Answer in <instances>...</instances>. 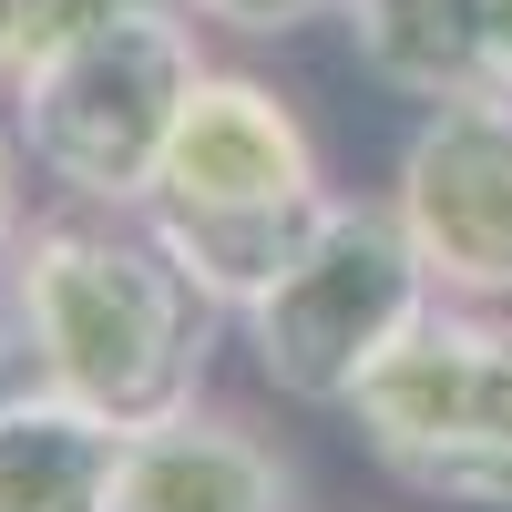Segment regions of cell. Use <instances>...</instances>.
<instances>
[{"mask_svg": "<svg viewBox=\"0 0 512 512\" xmlns=\"http://www.w3.org/2000/svg\"><path fill=\"white\" fill-rule=\"evenodd\" d=\"M113 11H134V0H41V41H31V62L52 52V41H72V31H93V21H113ZM21 62V72H31Z\"/></svg>", "mask_w": 512, "mask_h": 512, "instance_id": "12", "label": "cell"}, {"mask_svg": "<svg viewBox=\"0 0 512 512\" xmlns=\"http://www.w3.org/2000/svg\"><path fill=\"white\" fill-rule=\"evenodd\" d=\"M21 379H31V349H21V328H11V318H0V400H11V390H21Z\"/></svg>", "mask_w": 512, "mask_h": 512, "instance_id": "15", "label": "cell"}, {"mask_svg": "<svg viewBox=\"0 0 512 512\" xmlns=\"http://www.w3.org/2000/svg\"><path fill=\"white\" fill-rule=\"evenodd\" d=\"M287 195H328L318 185V144L267 82L246 72H205L185 93V123L164 144V175L144 205H287Z\"/></svg>", "mask_w": 512, "mask_h": 512, "instance_id": "6", "label": "cell"}, {"mask_svg": "<svg viewBox=\"0 0 512 512\" xmlns=\"http://www.w3.org/2000/svg\"><path fill=\"white\" fill-rule=\"evenodd\" d=\"M21 226H31V216H21V144L0 134V277H11V246H21Z\"/></svg>", "mask_w": 512, "mask_h": 512, "instance_id": "14", "label": "cell"}, {"mask_svg": "<svg viewBox=\"0 0 512 512\" xmlns=\"http://www.w3.org/2000/svg\"><path fill=\"white\" fill-rule=\"evenodd\" d=\"M195 82H205V52H195L185 0H134V11L52 41L11 82L21 93V144L82 205H144Z\"/></svg>", "mask_w": 512, "mask_h": 512, "instance_id": "2", "label": "cell"}, {"mask_svg": "<svg viewBox=\"0 0 512 512\" xmlns=\"http://www.w3.org/2000/svg\"><path fill=\"white\" fill-rule=\"evenodd\" d=\"M338 21H349L359 62L410 103L502 93L492 82V0H349Z\"/></svg>", "mask_w": 512, "mask_h": 512, "instance_id": "10", "label": "cell"}, {"mask_svg": "<svg viewBox=\"0 0 512 512\" xmlns=\"http://www.w3.org/2000/svg\"><path fill=\"white\" fill-rule=\"evenodd\" d=\"M31 41H41V0H0V82H21Z\"/></svg>", "mask_w": 512, "mask_h": 512, "instance_id": "13", "label": "cell"}, {"mask_svg": "<svg viewBox=\"0 0 512 512\" xmlns=\"http://www.w3.org/2000/svg\"><path fill=\"white\" fill-rule=\"evenodd\" d=\"M123 512H297V472L246 431V420L185 400L175 420L134 431Z\"/></svg>", "mask_w": 512, "mask_h": 512, "instance_id": "7", "label": "cell"}, {"mask_svg": "<svg viewBox=\"0 0 512 512\" xmlns=\"http://www.w3.org/2000/svg\"><path fill=\"white\" fill-rule=\"evenodd\" d=\"M195 21H226V31H256V41H287V31H308L328 21L338 0H185Z\"/></svg>", "mask_w": 512, "mask_h": 512, "instance_id": "11", "label": "cell"}, {"mask_svg": "<svg viewBox=\"0 0 512 512\" xmlns=\"http://www.w3.org/2000/svg\"><path fill=\"white\" fill-rule=\"evenodd\" d=\"M492 82L512 93V0H492Z\"/></svg>", "mask_w": 512, "mask_h": 512, "instance_id": "16", "label": "cell"}, {"mask_svg": "<svg viewBox=\"0 0 512 512\" xmlns=\"http://www.w3.org/2000/svg\"><path fill=\"white\" fill-rule=\"evenodd\" d=\"M349 420L410 492L512 512V318L431 297L349 390Z\"/></svg>", "mask_w": 512, "mask_h": 512, "instance_id": "3", "label": "cell"}, {"mask_svg": "<svg viewBox=\"0 0 512 512\" xmlns=\"http://www.w3.org/2000/svg\"><path fill=\"white\" fill-rule=\"evenodd\" d=\"M390 205L441 297H512V93H451L420 113Z\"/></svg>", "mask_w": 512, "mask_h": 512, "instance_id": "5", "label": "cell"}, {"mask_svg": "<svg viewBox=\"0 0 512 512\" xmlns=\"http://www.w3.org/2000/svg\"><path fill=\"white\" fill-rule=\"evenodd\" d=\"M328 205L338 195H287V205H144V226L164 236V256H175L226 318H246L256 297L308 256V236L328 226Z\"/></svg>", "mask_w": 512, "mask_h": 512, "instance_id": "9", "label": "cell"}, {"mask_svg": "<svg viewBox=\"0 0 512 512\" xmlns=\"http://www.w3.org/2000/svg\"><path fill=\"white\" fill-rule=\"evenodd\" d=\"M441 297V277L420 267V246L400 226V205H328V226L308 256L246 308L256 379L297 410H349V390L379 369V349Z\"/></svg>", "mask_w": 512, "mask_h": 512, "instance_id": "4", "label": "cell"}, {"mask_svg": "<svg viewBox=\"0 0 512 512\" xmlns=\"http://www.w3.org/2000/svg\"><path fill=\"white\" fill-rule=\"evenodd\" d=\"M338 11H349V0H338Z\"/></svg>", "mask_w": 512, "mask_h": 512, "instance_id": "17", "label": "cell"}, {"mask_svg": "<svg viewBox=\"0 0 512 512\" xmlns=\"http://www.w3.org/2000/svg\"><path fill=\"white\" fill-rule=\"evenodd\" d=\"M216 297H205L134 205H62L11 246V328L41 390H72L82 410L154 431L205 390L216 359Z\"/></svg>", "mask_w": 512, "mask_h": 512, "instance_id": "1", "label": "cell"}, {"mask_svg": "<svg viewBox=\"0 0 512 512\" xmlns=\"http://www.w3.org/2000/svg\"><path fill=\"white\" fill-rule=\"evenodd\" d=\"M123 461L134 431L82 410L72 390L21 379L0 400V512H123Z\"/></svg>", "mask_w": 512, "mask_h": 512, "instance_id": "8", "label": "cell"}]
</instances>
